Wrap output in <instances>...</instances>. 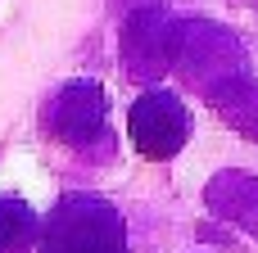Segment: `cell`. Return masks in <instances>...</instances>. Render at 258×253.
I'll return each instance as SVG.
<instances>
[{
    "instance_id": "4",
    "label": "cell",
    "mask_w": 258,
    "mask_h": 253,
    "mask_svg": "<svg viewBox=\"0 0 258 253\" xmlns=\"http://www.w3.org/2000/svg\"><path fill=\"white\" fill-rule=\"evenodd\" d=\"M122 45H127V72L141 81H159L177 54V23L163 9H145L127 23Z\"/></svg>"
},
{
    "instance_id": "2",
    "label": "cell",
    "mask_w": 258,
    "mask_h": 253,
    "mask_svg": "<svg viewBox=\"0 0 258 253\" xmlns=\"http://www.w3.org/2000/svg\"><path fill=\"white\" fill-rule=\"evenodd\" d=\"M132 145L145 154V158H172L186 136H190V113L186 104L163 91V86H150L136 104H132Z\"/></svg>"
},
{
    "instance_id": "7",
    "label": "cell",
    "mask_w": 258,
    "mask_h": 253,
    "mask_svg": "<svg viewBox=\"0 0 258 253\" xmlns=\"http://www.w3.org/2000/svg\"><path fill=\"white\" fill-rule=\"evenodd\" d=\"M36 217L23 199H0V253H32Z\"/></svg>"
},
{
    "instance_id": "3",
    "label": "cell",
    "mask_w": 258,
    "mask_h": 253,
    "mask_svg": "<svg viewBox=\"0 0 258 253\" xmlns=\"http://www.w3.org/2000/svg\"><path fill=\"white\" fill-rule=\"evenodd\" d=\"M45 118H50V131L63 145H73V149H91V145L109 140V127H104L109 100H104V91L95 81H68L54 95V104H50Z\"/></svg>"
},
{
    "instance_id": "1",
    "label": "cell",
    "mask_w": 258,
    "mask_h": 253,
    "mask_svg": "<svg viewBox=\"0 0 258 253\" xmlns=\"http://www.w3.org/2000/svg\"><path fill=\"white\" fill-rule=\"evenodd\" d=\"M41 253H127L118 208L95 195L63 199L41 231Z\"/></svg>"
},
{
    "instance_id": "5",
    "label": "cell",
    "mask_w": 258,
    "mask_h": 253,
    "mask_svg": "<svg viewBox=\"0 0 258 253\" xmlns=\"http://www.w3.org/2000/svg\"><path fill=\"white\" fill-rule=\"evenodd\" d=\"M209 204L222 217L240 222L245 231L258 235V181H249V177H218L209 186Z\"/></svg>"
},
{
    "instance_id": "6",
    "label": "cell",
    "mask_w": 258,
    "mask_h": 253,
    "mask_svg": "<svg viewBox=\"0 0 258 253\" xmlns=\"http://www.w3.org/2000/svg\"><path fill=\"white\" fill-rule=\"evenodd\" d=\"M209 100H213L240 131L258 136V86H249V81H218V86L209 91Z\"/></svg>"
}]
</instances>
